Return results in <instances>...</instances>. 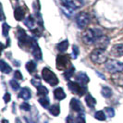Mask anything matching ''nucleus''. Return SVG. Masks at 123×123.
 Instances as JSON below:
<instances>
[{
	"mask_svg": "<svg viewBox=\"0 0 123 123\" xmlns=\"http://www.w3.org/2000/svg\"><path fill=\"white\" fill-rule=\"evenodd\" d=\"M70 59L68 55H58L56 56V68L58 70H64L70 68Z\"/></svg>",
	"mask_w": 123,
	"mask_h": 123,
	"instance_id": "5",
	"label": "nucleus"
},
{
	"mask_svg": "<svg viewBox=\"0 0 123 123\" xmlns=\"http://www.w3.org/2000/svg\"><path fill=\"white\" fill-rule=\"evenodd\" d=\"M39 103H40V105H42L43 107H44V108H47L50 105L49 99L47 98L46 96H43V97L39 98Z\"/></svg>",
	"mask_w": 123,
	"mask_h": 123,
	"instance_id": "26",
	"label": "nucleus"
},
{
	"mask_svg": "<svg viewBox=\"0 0 123 123\" xmlns=\"http://www.w3.org/2000/svg\"><path fill=\"white\" fill-rule=\"evenodd\" d=\"M24 24L31 30H33V27L35 24V20L32 18V16H28L27 18L24 19Z\"/></svg>",
	"mask_w": 123,
	"mask_h": 123,
	"instance_id": "19",
	"label": "nucleus"
},
{
	"mask_svg": "<svg viewBox=\"0 0 123 123\" xmlns=\"http://www.w3.org/2000/svg\"><path fill=\"white\" fill-rule=\"evenodd\" d=\"M31 84L33 85V86L35 87H38L41 85V80H40V79L38 78V77H35V78H32L31 80Z\"/></svg>",
	"mask_w": 123,
	"mask_h": 123,
	"instance_id": "32",
	"label": "nucleus"
},
{
	"mask_svg": "<svg viewBox=\"0 0 123 123\" xmlns=\"http://www.w3.org/2000/svg\"><path fill=\"white\" fill-rule=\"evenodd\" d=\"M9 84H10V86H11V88H12L14 91H18V89H19V87H20L19 86V83L15 80H10Z\"/></svg>",
	"mask_w": 123,
	"mask_h": 123,
	"instance_id": "31",
	"label": "nucleus"
},
{
	"mask_svg": "<svg viewBox=\"0 0 123 123\" xmlns=\"http://www.w3.org/2000/svg\"><path fill=\"white\" fill-rule=\"evenodd\" d=\"M0 69H1V71H2V73L4 74H8L11 72V70H12V68L11 67L6 63V62L4 61L3 59L0 61Z\"/></svg>",
	"mask_w": 123,
	"mask_h": 123,
	"instance_id": "18",
	"label": "nucleus"
},
{
	"mask_svg": "<svg viewBox=\"0 0 123 123\" xmlns=\"http://www.w3.org/2000/svg\"><path fill=\"white\" fill-rule=\"evenodd\" d=\"M76 81L83 86H86L87 83L90 81V79L85 72H79L76 75Z\"/></svg>",
	"mask_w": 123,
	"mask_h": 123,
	"instance_id": "12",
	"label": "nucleus"
},
{
	"mask_svg": "<svg viewBox=\"0 0 123 123\" xmlns=\"http://www.w3.org/2000/svg\"><path fill=\"white\" fill-rule=\"evenodd\" d=\"M72 2H73L74 4L76 5V6L79 8L80 6H83V4H84V2H83V0H71Z\"/></svg>",
	"mask_w": 123,
	"mask_h": 123,
	"instance_id": "37",
	"label": "nucleus"
},
{
	"mask_svg": "<svg viewBox=\"0 0 123 123\" xmlns=\"http://www.w3.org/2000/svg\"><path fill=\"white\" fill-rule=\"evenodd\" d=\"M85 102H86L87 105L89 107H91V108H92L95 105V104H96V100L93 98L90 93H88L86 96H85Z\"/></svg>",
	"mask_w": 123,
	"mask_h": 123,
	"instance_id": "20",
	"label": "nucleus"
},
{
	"mask_svg": "<svg viewBox=\"0 0 123 123\" xmlns=\"http://www.w3.org/2000/svg\"><path fill=\"white\" fill-rule=\"evenodd\" d=\"M60 4L62 5L63 7L70 9V10H75V9L78 8L71 0H60Z\"/></svg>",
	"mask_w": 123,
	"mask_h": 123,
	"instance_id": "16",
	"label": "nucleus"
},
{
	"mask_svg": "<svg viewBox=\"0 0 123 123\" xmlns=\"http://www.w3.org/2000/svg\"><path fill=\"white\" fill-rule=\"evenodd\" d=\"M14 78H15V80H23L22 74L20 73V71H18V70H16V71H15V73H14Z\"/></svg>",
	"mask_w": 123,
	"mask_h": 123,
	"instance_id": "36",
	"label": "nucleus"
},
{
	"mask_svg": "<svg viewBox=\"0 0 123 123\" xmlns=\"http://www.w3.org/2000/svg\"><path fill=\"white\" fill-rule=\"evenodd\" d=\"M42 77L51 86H55L58 83V79L56 75L48 68H43L42 69Z\"/></svg>",
	"mask_w": 123,
	"mask_h": 123,
	"instance_id": "3",
	"label": "nucleus"
},
{
	"mask_svg": "<svg viewBox=\"0 0 123 123\" xmlns=\"http://www.w3.org/2000/svg\"><path fill=\"white\" fill-rule=\"evenodd\" d=\"M17 123H20L19 122V119H18V118H17Z\"/></svg>",
	"mask_w": 123,
	"mask_h": 123,
	"instance_id": "41",
	"label": "nucleus"
},
{
	"mask_svg": "<svg viewBox=\"0 0 123 123\" xmlns=\"http://www.w3.org/2000/svg\"><path fill=\"white\" fill-rule=\"evenodd\" d=\"M94 117L96 118V119H98L100 121H104L105 120V114L104 111L102 110H99L97 112H95V114H94Z\"/></svg>",
	"mask_w": 123,
	"mask_h": 123,
	"instance_id": "27",
	"label": "nucleus"
},
{
	"mask_svg": "<svg viewBox=\"0 0 123 123\" xmlns=\"http://www.w3.org/2000/svg\"><path fill=\"white\" fill-rule=\"evenodd\" d=\"M56 48L59 52H65L68 48V40H64L56 45Z\"/></svg>",
	"mask_w": 123,
	"mask_h": 123,
	"instance_id": "21",
	"label": "nucleus"
},
{
	"mask_svg": "<svg viewBox=\"0 0 123 123\" xmlns=\"http://www.w3.org/2000/svg\"><path fill=\"white\" fill-rule=\"evenodd\" d=\"M68 89L73 92V93L78 94V95H80V96L83 95L87 91L86 86L81 85V84H80V83L77 82V81H68Z\"/></svg>",
	"mask_w": 123,
	"mask_h": 123,
	"instance_id": "6",
	"label": "nucleus"
},
{
	"mask_svg": "<svg viewBox=\"0 0 123 123\" xmlns=\"http://www.w3.org/2000/svg\"><path fill=\"white\" fill-rule=\"evenodd\" d=\"M90 23V17L86 12H80L76 16V24L79 29L86 28Z\"/></svg>",
	"mask_w": 123,
	"mask_h": 123,
	"instance_id": "7",
	"label": "nucleus"
},
{
	"mask_svg": "<svg viewBox=\"0 0 123 123\" xmlns=\"http://www.w3.org/2000/svg\"><path fill=\"white\" fill-rule=\"evenodd\" d=\"M14 18L18 21H21L24 18V11L20 6H18V7L15 8V10H14Z\"/></svg>",
	"mask_w": 123,
	"mask_h": 123,
	"instance_id": "15",
	"label": "nucleus"
},
{
	"mask_svg": "<svg viewBox=\"0 0 123 123\" xmlns=\"http://www.w3.org/2000/svg\"><path fill=\"white\" fill-rule=\"evenodd\" d=\"M74 71H75V68H74L73 67H70L69 68H68V69L65 71V73H64V77H65V79L69 80V79L73 76Z\"/></svg>",
	"mask_w": 123,
	"mask_h": 123,
	"instance_id": "28",
	"label": "nucleus"
},
{
	"mask_svg": "<svg viewBox=\"0 0 123 123\" xmlns=\"http://www.w3.org/2000/svg\"><path fill=\"white\" fill-rule=\"evenodd\" d=\"M18 39L19 44H28L31 47V38H29V36L26 34L24 30H22L21 28H18Z\"/></svg>",
	"mask_w": 123,
	"mask_h": 123,
	"instance_id": "8",
	"label": "nucleus"
},
{
	"mask_svg": "<svg viewBox=\"0 0 123 123\" xmlns=\"http://www.w3.org/2000/svg\"><path fill=\"white\" fill-rule=\"evenodd\" d=\"M20 108L24 111H30V109H31V105H29L27 102H24V103H22V104L20 105Z\"/></svg>",
	"mask_w": 123,
	"mask_h": 123,
	"instance_id": "34",
	"label": "nucleus"
},
{
	"mask_svg": "<svg viewBox=\"0 0 123 123\" xmlns=\"http://www.w3.org/2000/svg\"><path fill=\"white\" fill-rule=\"evenodd\" d=\"M70 107L75 112H78V113L83 112V106L81 105V103L76 98L71 99V101H70Z\"/></svg>",
	"mask_w": 123,
	"mask_h": 123,
	"instance_id": "13",
	"label": "nucleus"
},
{
	"mask_svg": "<svg viewBox=\"0 0 123 123\" xmlns=\"http://www.w3.org/2000/svg\"><path fill=\"white\" fill-rule=\"evenodd\" d=\"M90 59L93 62L94 64H104L107 62V55L105 53L104 49H100V48H95L92 51V53L90 54Z\"/></svg>",
	"mask_w": 123,
	"mask_h": 123,
	"instance_id": "2",
	"label": "nucleus"
},
{
	"mask_svg": "<svg viewBox=\"0 0 123 123\" xmlns=\"http://www.w3.org/2000/svg\"><path fill=\"white\" fill-rule=\"evenodd\" d=\"M26 69L30 73L34 72L35 69H36V64H35V62L32 61V60H30L29 62H27V64H26Z\"/></svg>",
	"mask_w": 123,
	"mask_h": 123,
	"instance_id": "24",
	"label": "nucleus"
},
{
	"mask_svg": "<svg viewBox=\"0 0 123 123\" xmlns=\"http://www.w3.org/2000/svg\"><path fill=\"white\" fill-rule=\"evenodd\" d=\"M105 68L110 73H117L123 71V63L114 59H109L105 65Z\"/></svg>",
	"mask_w": 123,
	"mask_h": 123,
	"instance_id": "4",
	"label": "nucleus"
},
{
	"mask_svg": "<svg viewBox=\"0 0 123 123\" xmlns=\"http://www.w3.org/2000/svg\"><path fill=\"white\" fill-rule=\"evenodd\" d=\"M49 112L50 114H52L53 116H58L59 115V113H60V106L58 104H55V105H53L51 107L49 108Z\"/></svg>",
	"mask_w": 123,
	"mask_h": 123,
	"instance_id": "22",
	"label": "nucleus"
},
{
	"mask_svg": "<svg viewBox=\"0 0 123 123\" xmlns=\"http://www.w3.org/2000/svg\"><path fill=\"white\" fill-rule=\"evenodd\" d=\"M79 55V47L77 45H73L72 47V55H73V58H77V56Z\"/></svg>",
	"mask_w": 123,
	"mask_h": 123,
	"instance_id": "33",
	"label": "nucleus"
},
{
	"mask_svg": "<svg viewBox=\"0 0 123 123\" xmlns=\"http://www.w3.org/2000/svg\"><path fill=\"white\" fill-rule=\"evenodd\" d=\"M31 48L32 50V55H33V56L36 59H38V60H41L42 59V52H41V49H40L39 45L37 44L36 40L34 38H31Z\"/></svg>",
	"mask_w": 123,
	"mask_h": 123,
	"instance_id": "9",
	"label": "nucleus"
},
{
	"mask_svg": "<svg viewBox=\"0 0 123 123\" xmlns=\"http://www.w3.org/2000/svg\"><path fill=\"white\" fill-rule=\"evenodd\" d=\"M10 98H11L10 93L9 92H6L5 95H4V101H5V103H8L10 101Z\"/></svg>",
	"mask_w": 123,
	"mask_h": 123,
	"instance_id": "38",
	"label": "nucleus"
},
{
	"mask_svg": "<svg viewBox=\"0 0 123 123\" xmlns=\"http://www.w3.org/2000/svg\"><path fill=\"white\" fill-rule=\"evenodd\" d=\"M37 88V95L39 96H45L48 93V90L46 89V87L40 85V86L36 87Z\"/></svg>",
	"mask_w": 123,
	"mask_h": 123,
	"instance_id": "25",
	"label": "nucleus"
},
{
	"mask_svg": "<svg viewBox=\"0 0 123 123\" xmlns=\"http://www.w3.org/2000/svg\"><path fill=\"white\" fill-rule=\"evenodd\" d=\"M109 55L112 57H120V56H123V43L113 45L111 47Z\"/></svg>",
	"mask_w": 123,
	"mask_h": 123,
	"instance_id": "10",
	"label": "nucleus"
},
{
	"mask_svg": "<svg viewBox=\"0 0 123 123\" xmlns=\"http://www.w3.org/2000/svg\"><path fill=\"white\" fill-rule=\"evenodd\" d=\"M108 43H109V38L103 34L102 36L99 37L98 39L95 41V43H93V44H95L96 48H100V49L105 50L108 46Z\"/></svg>",
	"mask_w": 123,
	"mask_h": 123,
	"instance_id": "11",
	"label": "nucleus"
},
{
	"mask_svg": "<svg viewBox=\"0 0 123 123\" xmlns=\"http://www.w3.org/2000/svg\"><path fill=\"white\" fill-rule=\"evenodd\" d=\"M54 96L56 100H63V99L66 97V93L64 92V90L62 89L61 87H58L54 90Z\"/></svg>",
	"mask_w": 123,
	"mask_h": 123,
	"instance_id": "17",
	"label": "nucleus"
},
{
	"mask_svg": "<svg viewBox=\"0 0 123 123\" xmlns=\"http://www.w3.org/2000/svg\"><path fill=\"white\" fill-rule=\"evenodd\" d=\"M76 123H85V118H84V115L80 113V115L76 118Z\"/></svg>",
	"mask_w": 123,
	"mask_h": 123,
	"instance_id": "35",
	"label": "nucleus"
},
{
	"mask_svg": "<svg viewBox=\"0 0 123 123\" xmlns=\"http://www.w3.org/2000/svg\"><path fill=\"white\" fill-rule=\"evenodd\" d=\"M18 97L19 98H22L23 100H29L31 97V90L27 87H23L20 92L18 93Z\"/></svg>",
	"mask_w": 123,
	"mask_h": 123,
	"instance_id": "14",
	"label": "nucleus"
},
{
	"mask_svg": "<svg viewBox=\"0 0 123 123\" xmlns=\"http://www.w3.org/2000/svg\"><path fill=\"white\" fill-rule=\"evenodd\" d=\"M66 122L67 123H74V119L71 116H68V117L66 118Z\"/></svg>",
	"mask_w": 123,
	"mask_h": 123,
	"instance_id": "39",
	"label": "nucleus"
},
{
	"mask_svg": "<svg viewBox=\"0 0 123 123\" xmlns=\"http://www.w3.org/2000/svg\"><path fill=\"white\" fill-rule=\"evenodd\" d=\"M101 93L102 95L105 97V98H109L111 95H112V90H111L109 87L104 86L101 90Z\"/></svg>",
	"mask_w": 123,
	"mask_h": 123,
	"instance_id": "23",
	"label": "nucleus"
},
{
	"mask_svg": "<svg viewBox=\"0 0 123 123\" xmlns=\"http://www.w3.org/2000/svg\"><path fill=\"white\" fill-rule=\"evenodd\" d=\"M9 25L6 23V22H4L3 24H2V34L4 35V36H7L8 35V32H9Z\"/></svg>",
	"mask_w": 123,
	"mask_h": 123,
	"instance_id": "30",
	"label": "nucleus"
},
{
	"mask_svg": "<svg viewBox=\"0 0 123 123\" xmlns=\"http://www.w3.org/2000/svg\"><path fill=\"white\" fill-rule=\"evenodd\" d=\"M102 35L103 33L100 29H95V28L86 29L81 34V40L85 44H92Z\"/></svg>",
	"mask_w": 123,
	"mask_h": 123,
	"instance_id": "1",
	"label": "nucleus"
},
{
	"mask_svg": "<svg viewBox=\"0 0 123 123\" xmlns=\"http://www.w3.org/2000/svg\"><path fill=\"white\" fill-rule=\"evenodd\" d=\"M2 123H9L6 119H2Z\"/></svg>",
	"mask_w": 123,
	"mask_h": 123,
	"instance_id": "40",
	"label": "nucleus"
},
{
	"mask_svg": "<svg viewBox=\"0 0 123 123\" xmlns=\"http://www.w3.org/2000/svg\"><path fill=\"white\" fill-rule=\"evenodd\" d=\"M104 112L105 114L107 116V117H113L115 116V110L112 108V107H105L104 109Z\"/></svg>",
	"mask_w": 123,
	"mask_h": 123,
	"instance_id": "29",
	"label": "nucleus"
}]
</instances>
